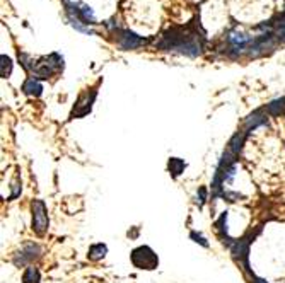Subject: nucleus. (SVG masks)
<instances>
[{
    "label": "nucleus",
    "mask_w": 285,
    "mask_h": 283,
    "mask_svg": "<svg viewBox=\"0 0 285 283\" xmlns=\"http://www.w3.org/2000/svg\"><path fill=\"white\" fill-rule=\"evenodd\" d=\"M190 237L193 239V241L196 242V244H200V245H203V247H209V242H207V239L203 237L202 234H198V232H195L193 230L191 234H190Z\"/></svg>",
    "instance_id": "15"
},
{
    "label": "nucleus",
    "mask_w": 285,
    "mask_h": 283,
    "mask_svg": "<svg viewBox=\"0 0 285 283\" xmlns=\"http://www.w3.org/2000/svg\"><path fill=\"white\" fill-rule=\"evenodd\" d=\"M94 99H96V91H93V94L91 95L89 94L80 95L79 101H77V104H76V108H74V111H72V118H82V116L89 114Z\"/></svg>",
    "instance_id": "6"
},
{
    "label": "nucleus",
    "mask_w": 285,
    "mask_h": 283,
    "mask_svg": "<svg viewBox=\"0 0 285 283\" xmlns=\"http://www.w3.org/2000/svg\"><path fill=\"white\" fill-rule=\"evenodd\" d=\"M79 19H82L89 26V24L96 22V14L87 3H79Z\"/></svg>",
    "instance_id": "10"
},
{
    "label": "nucleus",
    "mask_w": 285,
    "mask_h": 283,
    "mask_svg": "<svg viewBox=\"0 0 285 283\" xmlns=\"http://www.w3.org/2000/svg\"><path fill=\"white\" fill-rule=\"evenodd\" d=\"M0 60H2V77L7 78L9 75H11V72H12V60L7 57V55H2Z\"/></svg>",
    "instance_id": "14"
},
{
    "label": "nucleus",
    "mask_w": 285,
    "mask_h": 283,
    "mask_svg": "<svg viewBox=\"0 0 285 283\" xmlns=\"http://www.w3.org/2000/svg\"><path fill=\"white\" fill-rule=\"evenodd\" d=\"M205 201H207V188H200L198 193H196V203H198V207H202Z\"/></svg>",
    "instance_id": "16"
},
{
    "label": "nucleus",
    "mask_w": 285,
    "mask_h": 283,
    "mask_svg": "<svg viewBox=\"0 0 285 283\" xmlns=\"http://www.w3.org/2000/svg\"><path fill=\"white\" fill-rule=\"evenodd\" d=\"M39 252H41V247H39L38 244H35V242H29V244H26L24 247L16 254L14 264L22 266V264H26V263H31L33 259L38 258Z\"/></svg>",
    "instance_id": "5"
},
{
    "label": "nucleus",
    "mask_w": 285,
    "mask_h": 283,
    "mask_svg": "<svg viewBox=\"0 0 285 283\" xmlns=\"http://www.w3.org/2000/svg\"><path fill=\"white\" fill-rule=\"evenodd\" d=\"M185 167H186V162L183 159H178V157H171L169 162H168V169H169V172H171L172 177L181 176V172L185 170Z\"/></svg>",
    "instance_id": "9"
},
{
    "label": "nucleus",
    "mask_w": 285,
    "mask_h": 283,
    "mask_svg": "<svg viewBox=\"0 0 285 283\" xmlns=\"http://www.w3.org/2000/svg\"><path fill=\"white\" fill-rule=\"evenodd\" d=\"M157 48L166 51H178L190 58H196L198 55H202V43L198 39V34L190 33L181 27L169 29L157 43Z\"/></svg>",
    "instance_id": "1"
},
{
    "label": "nucleus",
    "mask_w": 285,
    "mask_h": 283,
    "mask_svg": "<svg viewBox=\"0 0 285 283\" xmlns=\"http://www.w3.org/2000/svg\"><path fill=\"white\" fill-rule=\"evenodd\" d=\"M22 91H24V94L36 95V97H38V95H41V92H43V85L39 84L35 77H29L28 80L22 84Z\"/></svg>",
    "instance_id": "7"
},
{
    "label": "nucleus",
    "mask_w": 285,
    "mask_h": 283,
    "mask_svg": "<svg viewBox=\"0 0 285 283\" xmlns=\"http://www.w3.org/2000/svg\"><path fill=\"white\" fill-rule=\"evenodd\" d=\"M133 266L140 269H154L159 264V258L149 245H140V247L133 249L130 256Z\"/></svg>",
    "instance_id": "2"
},
{
    "label": "nucleus",
    "mask_w": 285,
    "mask_h": 283,
    "mask_svg": "<svg viewBox=\"0 0 285 283\" xmlns=\"http://www.w3.org/2000/svg\"><path fill=\"white\" fill-rule=\"evenodd\" d=\"M69 20H70V24H72V26L76 27L77 31H80V33H84V34H94V31L91 29L89 26H86V22H84L82 19H79L77 16H69Z\"/></svg>",
    "instance_id": "12"
},
{
    "label": "nucleus",
    "mask_w": 285,
    "mask_h": 283,
    "mask_svg": "<svg viewBox=\"0 0 285 283\" xmlns=\"http://www.w3.org/2000/svg\"><path fill=\"white\" fill-rule=\"evenodd\" d=\"M33 210V230L38 235H43L48 228V213H46V205L43 200H35L31 205Z\"/></svg>",
    "instance_id": "3"
},
{
    "label": "nucleus",
    "mask_w": 285,
    "mask_h": 283,
    "mask_svg": "<svg viewBox=\"0 0 285 283\" xmlns=\"http://www.w3.org/2000/svg\"><path fill=\"white\" fill-rule=\"evenodd\" d=\"M266 111L270 113L271 116H280L285 113V97H280V99H275V101H271L270 104L266 106Z\"/></svg>",
    "instance_id": "11"
},
{
    "label": "nucleus",
    "mask_w": 285,
    "mask_h": 283,
    "mask_svg": "<svg viewBox=\"0 0 285 283\" xmlns=\"http://www.w3.org/2000/svg\"><path fill=\"white\" fill-rule=\"evenodd\" d=\"M106 254H108V245L103 244V242H97V244H93L89 247L87 258H89L91 261H99V259H103Z\"/></svg>",
    "instance_id": "8"
},
{
    "label": "nucleus",
    "mask_w": 285,
    "mask_h": 283,
    "mask_svg": "<svg viewBox=\"0 0 285 283\" xmlns=\"http://www.w3.org/2000/svg\"><path fill=\"white\" fill-rule=\"evenodd\" d=\"M22 282L24 283H39V271L35 266H28V269L22 275Z\"/></svg>",
    "instance_id": "13"
},
{
    "label": "nucleus",
    "mask_w": 285,
    "mask_h": 283,
    "mask_svg": "<svg viewBox=\"0 0 285 283\" xmlns=\"http://www.w3.org/2000/svg\"><path fill=\"white\" fill-rule=\"evenodd\" d=\"M145 43H147V39H144V38H140L138 34L132 33L128 29L118 33V44H120L121 50H137Z\"/></svg>",
    "instance_id": "4"
},
{
    "label": "nucleus",
    "mask_w": 285,
    "mask_h": 283,
    "mask_svg": "<svg viewBox=\"0 0 285 283\" xmlns=\"http://www.w3.org/2000/svg\"><path fill=\"white\" fill-rule=\"evenodd\" d=\"M254 283H266V282H265V280H260V278H256V280H254Z\"/></svg>",
    "instance_id": "17"
}]
</instances>
